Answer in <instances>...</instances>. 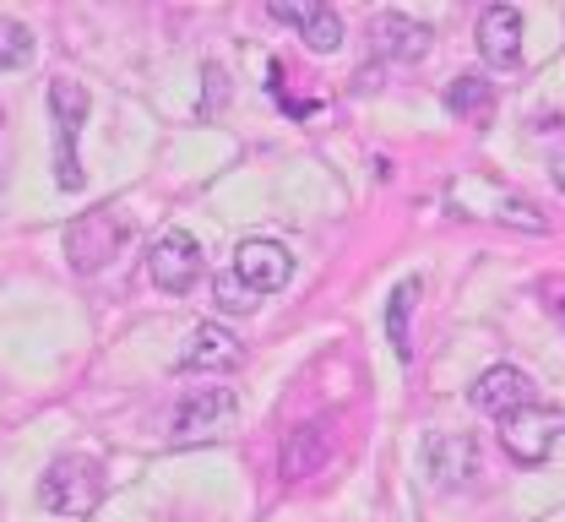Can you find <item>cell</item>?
I'll return each instance as SVG.
<instances>
[{
    "instance_id": "obj_1",
    "label": "cell",
    "mask_w": 565,
    "mask_h": 522,
    "mask_svg": "<svg viewBox=\"0 0 565 522\" xmlns=\"http://www.w3.org/2000/svg\"><path fill=\"white\" fill-rule=\"evenodd\" d=\"M446 207H451V213H462V219H484V224L550 234L544 207H539V202H527V196H516L511 185H500V180H490V174H462V180H451Z\"/></svg>"
},
{
    "instance_id": "obj_2",
    "label": "cell",
    "mask_w": 565,
    "mask_h": 522,
    "mask_svg": "<svg viewBox=\"0 0 565 522\" xmlns=\"http://www.w3.org/2000/svg\"><path fill=\"white\" fill-rule=\"evenodd\" d=\"M44 507L61 512V518H87L98 501H104V462L98 457H82V451H66L44 468Z\"/></svg>"
},
{
    "instance_id": "obj_3",
    "label": "cell",
    "mask_w": 565,
    "mask_h": 522,
    "mask_svg": "<svg viewBox=\"0 0 565 522\" xmlns=\"http://www.w3.org/2000/svg\"><path fill=\"white\" fill-rule=\"evenodd\" d=\"M561 436H565V408L527 403V408H516V414L500 419V441H505V451L516 462H544L550 451L561 447Z\"/></svg>"
},
{
    "instance_id": "obj_4",
    "label": "cell",
    "mask_w": 565,
    "mask_h": 522,
    "mask_svg": "<svg viewBox=\"0 0 565 522\" xmlns=\"http://www.w3.org/2000/svg\"><path fill=\"white\" fill-rule=\"evenodd\" d=\"M228 278H234L245 295L262 305V299L278 295L282 284L294 278V256H288V245H278V239H245V245L234 251Z\"/></svg>"
},
{
    "instance_id": "obj_5",
    "label": "cell",
    "mask_w": 565,
    "mask_h": 522,
    "mask_svg": "<svg viewBox=\"0 0 565 522\" xmlns=\"http://www.w3.org/2000/svg\"><path fill=\"white\" fill-rule=\"evenodd\" d=\"M50 109H55V131H61V191H82V163H76V137L87 126V87L71 82V76H55L50 82Z\"/></svg>"
},
{
    "instance_id": "obj_6",
    "label": "cell",
    "mask_w": 565,
    "mask_h": 522,
    "mask_svg": "<svg viewBox=\"0 0 565 522\" xmlns=\"http://www.w3.org/2000/svg\"><path fill=\"white\" fill-rule=\"evenodd\" d=\"M147 278H152L163 295L196 289V278H202V245H196V234H185V228L158 234V245L147 251Z\"/></svg>"
},
{
    "instance_id": "obj_7",
    "label": "cell",
    "mask_w": 565,
    "mask_h": 522,
    "mask_svg": "<svg viewBox=\"0 0 565 522\" xmlns=\"http://www.w3.org/2000/svg\"><path fill=\"white\" fill-rule=\"evenodd\" d=\"M228 425H234V392L207 386V392H191V397L174 408L169 436H174L180 447H202V441H217Z\"/></svg>"
},
{
    "instance_id": "obj_8",
    "label": "cell",
    "mask_w": 565,
    "mask_h": 522,
    "mask_svg": "<svg viewBox=\"0 0 565 522\" xmlns=\"http://www.w3.org/2000/svg\"><path fill=\"white\" fill-rule=\"evenodd\" d=\"M120 234L126 224L109 213V207H98V213H87V219H76L66 228V256L76 273H98L104 262H115V251H120Z\"/></svg>"
},
{
    "instance_id": "obj_9",
    "label": "cell",
    "mask_w": 565,
    "mask_h": 522,
    "mask_svg": "<svg viewBox=\"0 0 565 522\" xmlns=\"http://www.w3.org/2000/svg\"><path fill=\"white\" fill-rule=\"evenodd\" d=\"M239 365H245V343L228 327H217V321H202L191 332L185 354H180V371L185 375H228V371H239Z\"/></svg>"
},
{
    "instance_id": "obj_10",
    "label": "cell",
    "mask_w": 565,
    "mask_h": 522,
    "mask_svg": "<svg viewBox=\"0 0 565 522\" xmlns=\"http://www.w3.org/2000/svg\"><path fill=\"white\" fill-rule=\"evenodd\" d=\"M429 44H435V33L414 22L408 11H381V17H370V50L381 55V61H424L429 55Z\"/></svg>"
},
{
    "instance_id": "obj_11",
    "label": "cell",
    "mask_w": 565,
    "mask_h": 522,
    "mask_svg": "<svg viewBox=\"0 0 565 522\" xmlns=\"http://www.w3.org/2000/svg\"><path fill=\"white\" fill-rule=\"evenodd\" d=\"M479 55L494 72L522 66V11L516 6H484L479 11Z\"/></svg>"
},
{
    "instance_id": "obj_12",
    "label": "cell",
    "mask_w": 565,
    "mask_h": 522,
    "mask_svg": "<svg viewBox=\"0 0 565 522\" xmlns=\"http://www.w3.org/2000/svg\"><path fill=\"white\" fill-rule=\"evenodd\" d=\"M468 403L479 408V414H494V419H505V414H516V408H527L533 403V381L522 371H511V365H494L473 381V392H468Z\"/></svg>"
},
{
    "instance_id": "obj_13",
    "label": "cell",
    "mask_w": 565,
    "mask_h": 522,
    "mask_svg": "<svg viewBox=\"0 0 565 522\" xmlns=\"http://www.w3.org/2000/svg\"><path fill=\"white\" fill-rule=\"evenodd\" d=\"M332 462V436H327V425L321 419H310V425H294L288 436H282V479H316L321 468Z\"/></svg>"
},
{
    "instance_id": "obj_14",
    "label": "cell",
    "mask_w": 565,
    "mask_h": 522,
    "mask_svg": "<svg viewBox=\"0 0 565 522\" xmlns=\"http://www.w3.org/2000/svg\"><path fill=\"white\" fill-rule=\"evenodd\" d=\"M424 462H429V473H435L446 490H462V484H473V479L484 473V457H479V447H473L468 436H435L429 451H424Z\"/></svg>"
},
{
    "instance_id": "obj_15",
    "label": "cell",
    "mask_w": 565,
    "mask_h": 522,
    "mask_svg": "<svg viewBox=\"0 0 565 522\" xmlns=\"http://www.w3.org/2000/svg\"><path fill=\"white\" fill-rule=\"evenodd\" d=\"M267 11H273L278 22H294L316 55H332V50L343 44V22H338V11H327V6H310V0H305V6H299V0H273Z\"/></svg>"
},
{
    "instance_id": "obj_16",
    "label": "cell",
    "mask_w": 565,
    "mask_h": 522,
    "mask_svg": "<svg viewBox=\"0 0 565 522\" xmlns=\"http://www.w3.org/2000/svg\"><path fill=\"white\" fill-rule=\"evenodd\" d=\"M446 109H451L457 120H468V126H484V120L494 115V87L479 72L451 76V87H446Z\"/></svg>"
},
{
    "instance_id": "obj_17",
    "label": "cell",
    "mask_w": 565,
    "mask_h": 522,
    "mask_svg": "<svg viewBox=\"0 0 565 522\" xmlns=\"http://www.w3.org/2000/svg\"><path fill=\"white\" fill-rule=\"evenodd\" d=\"M414 299H419V278H403V284L392 289V305H386V332H392V349H397V360H403V365L414 360V338H408Z\"/></svg>"
},
{
    "instance_id": "obj_18",
    "label": "cell",
    "mask_w": 565,
    "mask_h": 522,
    "mask_svg": "<svg viewBox=\"0 0 565 522\" xmlns=\"http://www.w3.org/2000/svg\"><path fill=\"white\" fill-rule=\"evenodd\" d=\"M33 66V33L22 22H0V72Z\"/></svg>"
},
{
    "instance_id": "obj_19",
    "label": "cell",
    "mask_w": 565,
    "mask_h": 522,
    "mask_svg": "<svg viewBox=\"0 0 565 522\" xmlns=\"http://www.w3.org/2000/svg\"><path fill=\"white\" fill-rule=\"evenodd\" d=\"M550 174H555V185H561V191H565V152H561V158H555V163H550Z\"/></svg>"
}]
</instances>
